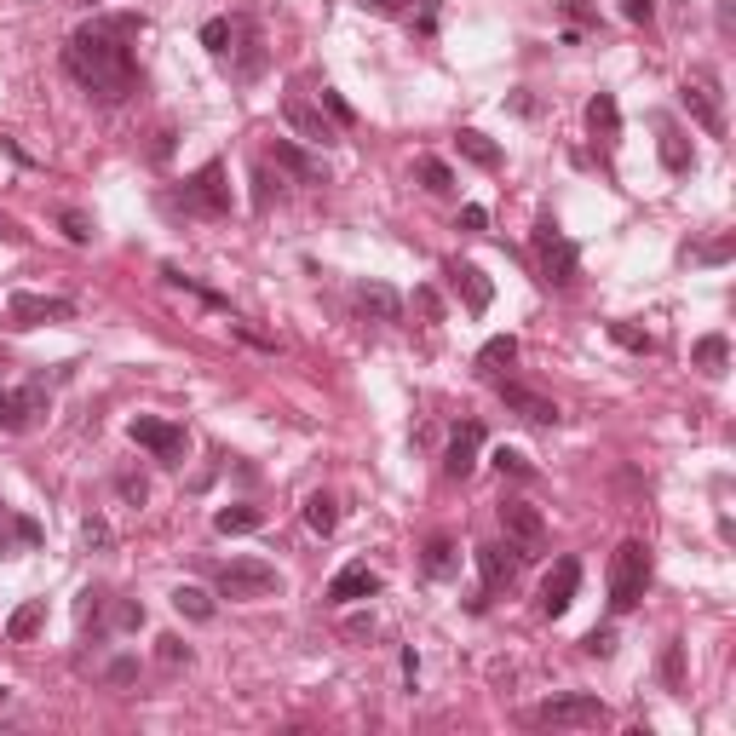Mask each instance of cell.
<instances>
[{
    "label": "cell",
    "instance_id": "cell-30",
    "mask_svg": "<svg viewBox=\"0 0 736 736\" xmlns=\"http://www.w3.org/2000/svg\"><path fill=\"white\" fill-rule=\"evenodd\" d=\"M512 357H518V340H512V334H495V340H483V351H478V374H489V380H495Z\"/></svg>",
    "mask_w": 736,
    "mask_h": 736
},
{
    "label": "cell",
    "instance_id": "cell-10",
    "mask_svg": "<svg viewBox=\"0 0 736 736\" xmlns=\"http://www.w3.org/2000/svg\"><path fill=\"white\" fill-rule=\"evenodd\" d=\"M69 317H75V299H58V294H12L6 299V328L12 334H29V328L69 322Z\"/></svg>",
    "mask_w": 736,
    "mask_h": 736
},
{
    "label": "cell",
    "instance_id": "cell-53",
    "mask_svg": "<svg viewBox=\"0 0 736 736\" xmlns=\"http://www.w3.org/2000/svg\"><path fill=\"white\" fill-rule=\"evenodd\" d=\"M6 512H12V506H6V501H0V524H6Z\"/></svg>",
    "mask_w": 736,
    "mask_h": 736
},
{
    "label": "cell",
    "instance_id": "cell-14",
    "mask_svg": "<svg viewBox=\"0 0 736 736\" xmlns=\"http://www.w3.org/2000/svg\"><path fill=\"white\" fill-rule=\"evenodd\" d=\"M495 391H501V403H506V409H512V414H524V420H535V426H558V420H564L552 397H541V391L518 386V380H495Z\"/></svg>",
    "mask_w": 736,
    "mask_h": 736
},
{
    "label": "cell",
    "instance_id": "cell-16",
    "mask_svg": "<svg viewBox=\"0 0 736 736\" xmlns=\"http://www.w3.org/2000/svg\"><path fill=\"white\" fill-rule=\"evenodd\" d=\"M282 121H288L305 144H334V138H340V127L322 121V110L317 104H305V98H282Z\"/></svg>",
    "mask_w": 736,
    "mask_h": 736
},
{
    "label": "cell",
    "instance_id": "cell-21",
    "mask_svg": "<svg viewBox=\"0 0 736 736\" xmlns=\"http://www.w3.org/2000/svg\"><path fill=\"white\" fill-rule=\"evenodd\" d=\"M449 282L460 288V299H466V311H472V317H478V311H489V299H495V282H489V276H483L472 259H455V265H449Z\"/></svg>",
    "mask_w": 736,
    "mask_h": 736
},
{
    "label": "cell",
    "instance_id": "cell-43",
    "mask_svg": "<svg viewBox=\"0 0 736 736\" xmlns=\"http://www.w3.org/2000/svg\"><path fill=\"white\" fill-rule=\"evenodd\" d=\"M115 489H121V501H127V506H144V501H150V483L138 478V472H121V478H115Z\"/></svg>",
    "mask_w": 736,
    "mask_h": 736
},
{
    "label": "cell",
    "instance_id": "cell-8",
    "mask_svg": "<svg viewBox=\"0 0 736 736\" xmlns=\"http://www.w3.org/2000/svg\"><path fill=\"white\" fill-rule=\"evenodd\" d=\"M127 437H133L138 449H150V455H156L161 466H184V455H190V437H184L179 420H156V414H138L133 426H127Z\"/></svg>",
    "mask_w": 736,
    "mask_h": 736
},
{
    "label": "cell",
    "instance_id": "cell-41",
    "mask_svg": "<svg viewBox=\"0 0 736 736\" xmlns=\"http://www.w3.org/2000/svg\"><path fill=\"white\" fill-rule=\"evenodd\" d=\"M322 110L334 115V127H357V110H351V104H345L334 87H322Z\"/></svg>",
    "mask_w": 736,
    "mask_h": 736
},
{
    "label": "cell",
    "instance_id": "cell-18",
    "mask_svg": "<svg viewBox=\"0 0 736 736\" xmlns=\"http://www.w3.org/2000/svg\"><path fill=\"white\" fill-rule=\"evenodd\" d=\"M271 161H276V173H288L294 184H328V167H322L317 156H305L299 144H288V138L271 144Z\"/></svg>",
    "mask_w": 736,
    "mask_h": 736
},
{
    "label": "cell",
    "instance_id": "cell-15",
    "mask_svg": "<svg viewBox=\"0 0 736 736\" xmlns=\"http://www.w3.org/2000/svg\"><path fill=\"white\" fill-rule=\"evenodd\" d=\"M472 558H478L483 593H501V587H512V581H518V564H524V558H518L512 547H501V541H489V547H478Z\"/></svg>",
    "mask_w": 736,
    "mask_h": 736
},
{
    "label": "cell",
    "instance_id": "cell-26",
    "mask_svg": "<svg viewBox=\"0 0 736 736\" xmlns=\"http://www.w3.org/2000/svg\"><path fill=\"white\" fill-rule=\"evenodd\" d=\"M690 357H696V368H702L708 380H719V374H725V363H731V345H725V334H702Z\"/></svg>",
    "mask_w": 736,
    "mask_h": 736
},
{
    "label": "cell",
    "instance_id": "cell-33",
    "mask_svg": "<svg viewBox=\"0 0 736 736\" xmlns=\"http://www.w3.org/2000/svg\"><path fill=\"white\" fill-rule=\"evenodd\" d=\"M414 179L426 184L432 196H449V190H455V173H449V161H437V156H420V161H414Z\"/></svg>",
    "mask_w": 736,
    "mask_h": 736
},
{
    "label": "cell",
    "instance_id": "cell-13",
    "mask_svg": "<svg viewBox=\"0 0 736 736\" xmlns=\"http://www.w3.org/2000/svg\"><path fill=\"white\" fill-rule=\"evenodd\" d=\"M575 587H581V558H558L547 570V581H541V616H564L575 604Z\"/></svg>",
    "mask_w": 736,
    "mask_h": 736
},
{
    "label": "cell",
    "instance_id": "cell-17",
    "mask_svg": "<svg viewBox=\"0 0 736 736\" xmlns=\"http://www.w3.org/2000/svg\"><path fill=\"white\" fill-rule=\"evenodd\" d=\"M478 449H483V426H478V420L455 426L449 455H443V472H449V478H472V472H478Z\"/></svg>",
    "mask_w": 736,
    "mask_h": 736
},
{
    "label": "cell",
    "instance_id": "cell-42",
    "mask_svg": "<svg viewBox=\"0 0 736 736\" xmlns=\"http://www.w3.org/2000/svg\"><path fill=\"white\" fill-rule=\"evenodd\" d=\"M58 225H64V236H69V242H92V219H87V213L64 207V213H58Z\"/></svg>",
    "mask_w": 736,
    "mask_h": 736
},
{
    "label": "cell",
    "instance_id": "cell-40",
    "mask_svg": "<svg viewBox=\"0 0 736 736\" xmlns=\"http://www.w3.org/2000/svg\"><path fill=\"white\" fill-rule=\"evenodd\" d=\"M81 541H87L92 552H110L115 547V529L104 524V518H87V524H81Z\"/></svg>",
    "mask_w": 736,
    "mask_h": 736
},
{
    "label": "cell",
    "instance_id": "cell-37",
    "mask_svg": "<svg viewBox=\"0 0 736 736\" xmlns=\"http://www.w3.org/2000/svg\"><path fill=\"white\" fill-rule=\"evenodd\" d=\"M202 46L213 58H230V18H207L202 23Z\"/></svg>",
    "mask_w": 736,
    "mask_h": 736
},
{
    "label": "cell",
    "instance_id": "cell-28",
    "mask_svg": "<svg viewBox=\"0 0 736 736\" xmlns=\"http://www.w3.org/2000/svg\"><path fill=\"white\" fill-rule=\"evenodd\" d=\"M420 564H426V575H432V581H449V575H455V564H460L455 541H449V535H432V541H426V558H420Z\"/></svg>",
    "mask_w": 736,
    "mask_h": 736
},
{
    "label": "cell",
    "instance_id": "cell-50",
    "mask_svg": "<svg viewBox=\"0 0 736 736\" xmlns=\"http://www.w3.org/2000/svg\"><path fill=\"white\" fill-rule=\"evenodd\" d=\"M489 225V213L483 207H460V230H483Z\"/></svg>",
    "mask_w": 736,
    "mask_h": 736
},
{
    "label": "cell",
    "instance_id": "cell-51",
    "mask_svg": "<svg viewBox=\"0 0 736 736\" xmlns=\"http://www.w3.org/2000/svg\"><path fill=\"white\" fill-rule=\"evenodd\" d=\"M133 673H138V662H127V656H121V662H110V679H115V685H127Z\"/></svg>",
    "mask_w": 736,
    "mask_h": 736
},
{
    "label": "cell",
    "instance_id": "cell-24",
    "mask_svg": "<svg viewBox=\"0 0 736 736\" xmlns=\"http://www.w3.org/2000/svg\"><path fill=\"white\" fill-rule=\"evenodd\" d=\"M455 144H460V156L472 161V167H483V173H495V167H501V144H495V138H483L478 127H460Z\"/></svg>",
    "mask_w": 736,
    "mask_h": 736
},
{
    "label": "cell",
    "instance_id": "cell-39",
    "mask_svg": "<svg viewBox=\"0 0 736 736\" xmlns=\"http://www.w3.org/2000/svg\"><path fill=\"white\" fill-rule=\"evenodd\" d=\"M495 466H501L506 478H535V466H529L524 449H495Z\"/></svg>",
    "mask_w": 736,
    "mask_h": 736
},
{
    "label": "cell",
    "instance_id": "cell-1",
    "mask_svg": "<svg viewBox=\"0 0 736 736\" xmlns=\"http://www.w3.org/2000/svg\"><path fill=\"white\" fill-rule=\"evenodd\" d=\"M138 35H144V18H138V12H110V18L81 23L64 41V69L98 98V104H127L138 92V81H144V69H138V58H133Z\"/></svg>",
    "mask_w": 736,
    "mask_h": 736
},
{
    "label": "cell",
    "instance_id": "cell-52",
    "mask_svg": "<svg viewBox=\"0 0 736 736\" xmlns=\"http://www.w3.org/2000/svg\"><path fill=\"white\" fill-rule=\"evenodd\" d=\"M0 242H23V230L12 225V219H0Z\"/></svg>",
    "mask_w": 736,
    "mask_h": 736
},
{
    "label": "cell",
    "instance_id": "cell-46",
    "mask_svg": "<svg viewBox=\"0 0 736 736\" xmlns=\"http://www.w3.org/2000/svg\"><path fill=\"white\" fill-rule=\"evenodd\" d=\"M115 627H144V604L121 598V604H115Z\"/></svg>",
    "mask_w": 736,
    "mask_h": 736
},
{
    "label": "cell",
    "instance_id": "cell-12",
    "mask_svg": "<svg viewBox=\"0 0 736 736\" xmlns=\"http://www.w3.org/2000/svg\"><path fill=\"white\" fill-rule=\"evenodd\" d=\"M230 29H236V58H225L230 64V81H259L265 75V35H259V23L253 18H230Z\"/></svg>",
    "mask_w": 736,
    "mask_h": 736
},
{
    "label": "cell",
    "instance_id": "cell-6",
    "mask_svg": "<svg viewBox=\"0 0 736 736\" xmlns=\"http://www.w3.org/2000/svg\"><path fill=\"white\" fill-rule=\"evenodd\" d=\"M604 719H610V708L593 690H570V696H552V702L535 708V725H552V731H593Z\"/></svg>",
    "mask_w": 736,
    "mask_h": 736
},
{
    "label": "cell",
    "instance_id": "cell-36",
    "mask_svg": "<svg viewBox=\"0 0 736 736\" xmlns=\"http://www.w3.org/2000/svg\"><path fill=\"white\" fill-rule=\"evenodd\" d=\"M662 679H667V690H685V644L679 639L662 650Z\"/></svg>",
    "mask_w": 736,
    "mask_h": 736
},
{
    "label": "cell",
    "instance_id": "cell-29",
    "mask_svg": "<svg viewBox=\"0 0 736 736\" xmlns=\"http://www.w3.org/2000/svg\"><path fill=\"white\" fill-rule=\"evenodd\" d=\"M305 524L317 529V535H334V529H340V501H334V495H305Z\"/></svg>",
    "mask_w": 736,
    "mask_h": 736
},
{
    "label": "cell",
    "instance_id": "cell-11",
    "mask_svg": "<svg viewBox=\"0 0 736 736\" xmlns=\"http://www.w3.org/2000/svg\"><path fill=\"white\" fill-rule=\"evenodd\" d=\"M41 414H46V391L41 386L0 391V432H35Z\"/></svg>",
    "mask_w": 736,
    "mask_h": 736
},
{
    "label": "cell",
    "instance_id": "cell-49",
    "mask_svg": "<svg viewBox=\"0 0 736 736\" xmlns=\"http://www.w3.org/2000/svg\"><path fill=\"white\" fill-rule=\"evenodd\" d=\"M173 138H179L173 127H161V133H156V144H150V156H156V161H167V156H173Z\"/></svg>",
    "mask_w": 736,
    "mask_h": 736
},
{
    "label": "cell",
    "instance_id": "cell-27",
    "mask_svg": "<svg viewBox=\"0 0 736 736\" xmlns=\"http://www.w3.org/2000/svg\"><path fill=\"white\" fill-rule=\"evenodd\" d=\"M259 524H265L259 506H219V512H213V529H219V535H253Z\"/></svg>",
    "mask_w": 736,
    "mask_h": 736
},
{
    "label": "cell",
    "instance_id": "cell-45",
    "mask_svg": "<svg viewBox=\"0 0 736 736\" xmlns=\"http://www.w3.org/2000/svg\"><path fill=\"white\" fill-rule=\"evenodd\" d=\"M414 311L426 322H443V299H437V288H414Z\"/></svg>",
    "mask_w": 736,
    "mask_h": 736
},
{
    "label": "cell",
    "instance_id": "cell-47",
    "mask_svg": "<svg viewBox=\"0 0 736 736\" xmlns=\"http://www.w3.org/2000/svg\"><path fill=\"white\" fill-rule=\"evenodd\" d=\"M621 18H627V23H650V18H656V6H650V0H621Z\"/></svg>",
    "mask_w": 736,
    "mask_h": 736
},
{
    "label": "cell",
    "instance_id": "cell-20",
    "mask_svg": "<svg viewBox=\"0 0 736 736\" xmlns=\"http://www.w3.org/2000/svg\"><path fill=\"white\" fill-rule=\"evenodd\" d=\"M357 311H363L368 322H403V294L391 288V282H363L357 288Z\"/></svg>",
    "mask_w": 736,
    "mask_h": 736
},
{
    "label": "cell",
    "instance_id": "cell-35",
    "mask_svg": "<svg viewBox=\"0 0 736 736\" xmlns=\"http://www.w3.org/2000/svg\"><path fill=\"white\" fill-rule=\"evenodd\" d=\"M276 196H282V179H276L271 167H253V207H259V213H271Z\"/></svg>",
    "mask_w": 736,
    "mask_h": 736
},
{
    "label": "cell",
    "instance_id": "cell-9",
    "mask_svg": "<svg viewBox=\"0 0 736 736\" xmlns=\"http://www.w3.org/2000/svg\"><path fill=\"white\" fill-rule=\"evenodd\" d=\"M501 529H506V547L518 552L524 564L547 552V518H541L529 501H501Z\"/></svg>",
    "mask_w": 736,
    "mask_h": 736
},
{
    "label": "cell",
    "instance_id": "cell-34",
    "mask_svg": "<svg viewBox=\"0 0 736 736\" xmlns=\"http://www.w3.org/2000/svg\"><path fill=\"white\" fill-rule=\"evenodd\" d=\"M156 662L167 667V673H179V667H190L196 656H190V644H184L179 633H161V639H156Z\"/></svg>",
    "mask_w": 736,
    "mask_h": 736
},
{
    "label": "cell",
    "instance_id": "cell-48",
    "mask_svg": "<svg viewBox=\"0 0 736 736\" xmlns=\"http://www.w3.org/2000/svg\"><path fill=\"white\" fill-rule=\"evenodd\" d=\"M357 6H363V12H374V18H397L409 0H357Z\"/></svg>",
    "mask_w": 736,
    "mask_h": 736
},
{
    "label": "cell",
    "instance_id": "cell-22",
    "mask_svg": "<svg viewBox=\"0 0 736 736\" xmlns=\"http://www.w3.org/2000/svg\"><path fill=\"white\" fill-rule=\"evenodd\" d=\"M587 133H593V144L616 150V138H621V110H616V98H610V92L587 98Z\"/></svg>",
    "mask_w": 736,
    "mask_h": 736
},
{
    "label": "cell",
    "instance_id": "cell-38",
    "mask_svg": "<svg viewBox=\"0 0 736 736\" xmlns=\"http://www.w3.org/2000/svg\"><path fill=\"white\" fill-rule=\"evenodd\" d=\"M610 340L616 345H627V351H656V340H650V334H644V328H633V322H610Z\"/></svg>",
    "mask_w": 736,
    "mask_h": 736
},
{
    "label": "cell",
    "instance_id": "cell-54",
    "mask_svg": "<svg viewBox=\"0 0 736 736\" xmlns=\"http://www.w3.org/2000/svg\"><path fill=\"white\" fill-rule=\"evenodd\" d=\"M0 708H6V685H0Z\"/></svg>",
    "mask_w": 736,
    "mask_h": 736
},
{
    "label": "cell",
    "instance_id": "cell-3",
    "mask_svg": "<svg viewBox=\"0 0 736 736\" xmlns=\"http://www.w3.org/2000/svg\"><path fill=\"white\" fill-rule=\"evenodd\" d=\"M679 98H685V110H690V121L702 127L708 138H725V92H719V75H713L708 64H696L679 81Z\"/></svg>",
    "mask_w": 736,
    "mask_h": 736
},
{
    "label": "cell",
    "instance_id": "cell-5",
    "mask_svg": "<svg viewBox=\"0 0 736 736\" xmlns=\"http://www.w3.org/2000/svg\"><path fill=\"white\" fill-rule=\"evenodd\" d=\"M179 207L184 213H202V219H225L230 213V179H225V161H207L196 167L179 190Z\"/></svg>",
    "mask_w": 736,
    "mask_h": 736
},
{
    "label": "cell",
    "instance_id": "cell-23",
    "mask_svg": "<svg viewBox=\"0 0 736 736\" xmlns=\"http://www.w3.org/2000/svg\"><path fill=\"white\" fill-rule=\"evenodd\" d=\"M35 547H41V524L23 518V512H6V524H0V558H18V552H35Z\"/></svg>",
    "mask_w": 736,
    "mask_h": 736
},
{
    "label": "cell",
    "instance_id": "cell-31",
    "mask_svg": "<svg viewBox=\"0 0 736 736\" xmlns=\"http://www.w3.org/2000/svg\"><path fill=\"white\" fill-rule=\"evenodd\" d=\"M656 150H662V167H667V173H690V167H696V156H690V144H685V133H679V127H662V144H656Z\"/></svg>",
    "mask_w": 736,
    "mask_h": 736
},
{
    "label": "cell",
    "instance_id": "cell-19",
    "mask_svg": "<svg viewBox=\"0 0 736 736\" xmlns=\"http://www.w3.org/2000/svg\"><path fill=\"white\" fill-rule=\"evenodd\" d=\"M380 593V575L368 570V564H345L340 575H334V581H328V604H357V598H374Z\"/></svg>",
    "mask_w": 736,
    "mask_h": 736
},
{
    "label": "cell",
    "instance_id": "cell-32",
    "mask_svg": "<svg viewBox=\"0 0 736 736\" xmlns=\"http://www.w3.org/2000/svg\"><path fill=\"white\" fill-rule=\"evenodd\" d=\"M173 610H179L184 621H213V593H202V587H173Z\"/></svg>",
    "mask_w": 736,
    "mask_h": 736
},
{
    "label": "cell",
    "instance_id": "cell-2",
    "mask_svg": "<svg viewBox=\"0 0 736 736\" xmlns=\"http://www.w3.org/2000/svg\"><path fill=\"white\" fill-rule=\"evenodd\" d=\"M644 593H650V547L644 541H621L610 552V610L627 616V610H639Z\"/></svg>",
    "mask_w": 736,
    "mask_h": 736
},
{
    "label": "cell",
    "instance_id": "cell-7",
    "mask_svg": "<svg viewBox=\"0 0 736 736\" xmlns=\"http://www.w3.org/2000/svg\"><path fill=\"white\" fill-rule=\"evenodd\" d=\"M529 242H535V253H541V276H547L552 288H570L575 265H581V248L558 236V219H552V213L535 219V236H529Z\"/></svg>",
    "mask_w": 736,
    "mask_h": 736
},
{
    "label": "cell",
    "instance_id": "cell-44",
    "mask_svg": "<svg viewBox=\"0 0 736 736\" xmlns=\"http://www.w3.org/2000/svg\"><path fill=\"white\" fill-rule=\"evenodd\" d=\"M581 650H587V656H616V633H610V627H593V633L581 639Z\"/></svg>",
    "mask_w": 736,
    "mask_h": 736
},
{
    "label": "cell",
    "instance_id": "cell-4",
    "mask_svg": "<svg viewBox=\"0 0 736 736\" xmlns=\"http://www.w3.org/2000/svg\"><path fill=\"white\" fill-rule=\"evenodd\" d=\"M219 593H225L230 604L276 598L282 593V575H276V564H265V558H230V564H219Z\"/></svg>",
    "mask_w": 736,
    "mask_h": 736
},
{
    "label": "cell",
    "instance_id": "cell-25",
    "mask_svg": "<svg viewBox=\"0 0 736 736\" xmlns=\"http://www.w3.org/2000/svg\"><path fill=\"white\" fill-rule=\"evenodd\" d=\"M41 627H46V598H29V604H18V610L6 616V639H12V644H29Z\"/></svg>",
    "mask_w": 736,
    "mask_h": 736
}]
</instances>
